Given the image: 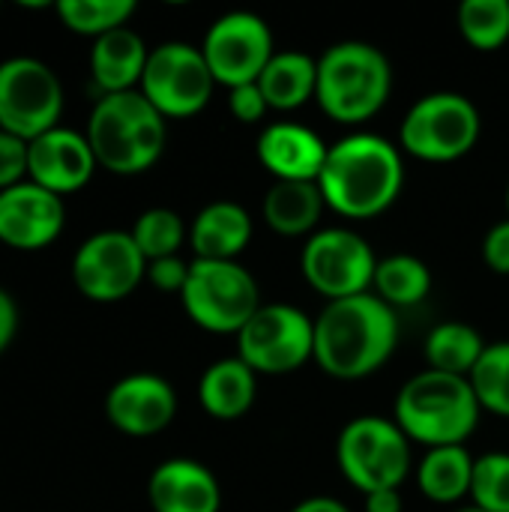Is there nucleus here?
<instances>
[{
  "instance_id": "1",
  "label": "nucleus",
  "mask_w": 509,
  "mask_h": 512,
  "mask_svg": "<svg viewBox=\"0 0 509 512\" xmlns=\"http://www.w3.org/2000/svg\"><path fill=\"white\" fill-rule=\"evenodd\" d=\"M399 345V318L378 294H357L327 303L315 318V363L339 378L375 375Z\"/></svg>"
},
{
  "instance_id": "2",
  "label": "nucleus",
  "mask_w": 509,
  "mask_h": 512,
  "mask_svg": "<svg viewBox=\"0 0 509 512\" xmlns=\"http://www.w3.org/2000/svg\"><path fill=\"white\" fill-rule=\"evenodd\" d=\"M318 186L330 210L345 219H375L405 186L402 150L375 132H351L330 144Z\"/></svg>"
},
{
  "instance_id": "3",
  "label": "nucleus",
  "mask_w": 509,
  "mask_h": 512,
  "mask_svg": "<svg viewBox=\"0 0 509 512\" xmlns=\"http://www.w3.org/2000/svg\"><path fill=\"white\" fill-rule=\"evenodd\" d=\"M84 135L99 168L120 177H135L162 159L168 144V120L141 90L108 93L96 99Z\"/></svg>"
},
{
  "instance_id": "4",
  "label": "nucleus",
  "mask_w": 509,
  "mask_h": 512,
  "mask_svg": "<svg viewBox=\"0 0 509 512\" xmlns=\"http://www.w3.org/2000/svg\"><path fill=\"white\" fill-rule=\"evenodd\" d=\"M480 399L468 378L423 369L408 378L396 396L393 420L411 444L462 447L480 423Z\"/></svg>"
},
{
  "instance_id": "5",
  "label": "nucleus",
  "mask_w": 509,
  "mask_h": 512,
  "mask_svg": "<svg viewBox=\"0 0 509 512\" xmlns=\"http://www.w3.org/2000/svg\"><path fill=\"white\" fill-rule=\"evenodd\" d=\"M393 93V66L387 54L363 39H345L330 45L318 57L321 111L345 126L372 120Z\"/></svg>"
},
{
  "instance_id": "6",
  "label": "nucleus",
  "mask_w": 509,
  "mask_h": 512,
  "mask_svg": "<svg viewBox=\"0 0 509 512\" xmlns=\"http://www.w3.org/2000/svg\"><path fill=\"white\" fill-rule=\"evenodd\" d=\"M483 132L480 108L456 90L420 96L399 126V147L423 162H456L468 156Z\"/></svg>"
},
{
  "instance_id": "7",
  "label": "nucleus",
  "mask_w": 509,
  "mask_h": 512,
  "mask_svg": "<svg viewBox=\"0 0 509 512\" xmlns=\"http://www.w3.org/2000/svg\"><path fill=\"white\" fill-rule=\"evenodd\" d=\"M336 462L345 480L363 495L378 489H402L411 474V441L396 420L378 414L354 417L339 432Z\"/></svg>"
},
{
  "instance_id": "8",
  "label": "nucleus",
  "mask_w": 509,
  "mask_h": 512,
  "mask_svg": "<svg viewBox=\"0 0 509 512\" xmlns=\"http://www.w3.org/2000/svg\"><path fill=\"white\" fill-rule=\"evenodd\" d=\"M180 303L201 330L234 333V336L264 306L255 276L240 261H204V258L192 261Z\"/></svg>"
},
{
  "instance_id": "9",
  "label": "nucleus",
  "mask_w": 509,
  "mask_h": 512,
  "mask_svg": "<svg viewBox=\"0 0 509 512\" xmlns=\"http://www.w3.org/2000/svg\"><path fill=\"white\" fill-rule=\"evenodd\" d=\"M237 357L258 375H288L315 360V318L291 303H264L237 333Z\"/></svg>"
},
{
  "instance_id": "10",
  "label": "nucleus",
  "mask_w": 509,
  "mask_h": 512,
  "mask_svg": "<svg viewBox=\"0 0 509 512\" xmlns=\"http://www.w3.org/2000/svg\"><path fill=\"white\" fill-rule=\"evenodd\" d=\"M138 90L165 120H180L207 108L216 78L201 54V45L171 39L150 48Z\"/></svg>"
},
{
  "instance_id": "11",
  "label": "nucleus",
  "mask_w": 509,
  "mask_h": 512,
  "mask_svg": "<svg viewBox=\"0 0 509 512\" xmlns=\"http://www.w3.org/2000/svg\"><path fill=\"white\" fill-rule=\"evenodd\" d=\"M63 84L39 57H6L0 63V129L33 141L60 126Z\"/></svg>"
},
{
  "instance_id": "12",
  "label": "nucleus",
  "mask_w": 509,
  "mask_h": 512,
  "mask_svg": "<svg viewBox=\"0 0 509 512\" xmlns=\"http://www.w3.org/2000/svg\"><path fill=\"white\" fill-rule=\"evenodd\" d=\"M300 270L303 279L333 300L369 294L378 270V258L372 246L351 228H321L312 237H306L300 252Z\"/></svg>"
},
{
  "instance_id": "13",
  "label": "nucleus",
  "mask_w": 509,
  "mask_h": 512,
  "mask_svg": "<svg viewBox=\"0 0 509 512\" xmlns=\"http://www.w3.org/2000/svg\"><path fill=\"white\" fill-rule=\"evenodd\" d=\"M147 279V258L129 231H96L72 255V282L93 303L126 300Z\"/></svg>"
},
{
  "instance_id": "14",
  "label": "nucleus",
  "mask_w": 509,
  "mask_h": 512,
  "mask_svg": "<svg viewBox=\"0 0 509 512\" xmlns=\"http://www.w3.org/2000/svg\"><path fill=\"white\" fill-rule=\"evenodd\" d=\"M201 54L216 78V84L240 87L261 78L264 66L273 60V30L270 24L246 9L219 15L201 42Z\"/></svg>"
},
{
  "instance_id": "15",
  "label": "nucleus",
  "mask_w": 509,
  "mask_h": 512,
  "mask_svg": "<svg viewBox=\"0 0 509 512\" xmlns=\"http://www.w3.org/2000/svg\"><path fill=\"white\" fill-rule=\"evenodd\" d=\"M66 228V204L60 195L24 180L0 192V243L15 252H39Z\"/></svg>"
},
{
  "instance_id": "16",
  "label": "nucleus",
  "mask_w": 509,
  "mask_h": 512,
  "mask_svg": "<svg viewBox=\"0 0 509 512\" xmlns=\"http://www.w3.org/2000/svg\"><path fill=\"white\" fill-rule=\"evenodd\" d=\"M105 417L126 438H153L177 417V393L162 375L135 372L111 384Z\"/></svg>"
},
{
  "instance_id": "17",
  "label": "nucleus",
  "mask_w": 509,
  "mask_h": 512,
  "mask_svg": "<svg viewBox=\"0 0 509 512\" xmlns=\"http://www.w3.org/2000/svg\"><path fill=\"white\" fill-rule=\"evenodd\" d=\"M96 168L99 162L93 147L78 129L54 126L45 135L27 141V180L60 198L84 189Z\"/></svg>"
},
{
  "instance_id": "18",
  "label": "nucleus",
  "mask_w": 509,
  "mask_h": 512,
  "mask_svg": "<svg viewBox=\"0 0 509 512\" xmlns=\"http://www.w3.org/2000/svg\"><path fill=\"white\" fill-rule=\"evenodd\" d=\"M147 501L153 512H219L222 486L207 465L174 456L153 468L147 480Z\"/></svg>"
},
{
  "instance_id": "19",
  "label": "nucleus",
  "mask_w": 509,
  "mask_h": 512,
  "mask_svg": "<svg viewBox=\"0 0 509 512\" xmlns=\"http://www.w3.org/2000/svg\"><path fill=\"white\" fill-rule=\"evenodd\" d=\"M258 162L276 180H318L330 144L324 138L294 120L267 123L258 135Z\"/></svg>"
},
{
  "instance_id": "20",
  "label": "nucleus",
  "mask_w": 509,
  "mask_h": 512,
  "mask_svg": "<svg viewBox=\"0 0 509 512\" xmlns=\"http://www.w3.org/2000/svg\"><path fill=\"white\" fill-rule=\"evenodd\" d=\"M252 216L237 201H213L198 210L189 225V243L195 258L204 261H237L252 240Z\"/></svg>"
},
{
  "instance_id": "21",
  "label": "nucleus",
  "mask_w": 509,
  "mask_h": 512,
  "mask_svg": "<svg viewBox=\"0 0 509 512\" xmlns=\"http://www.w3.org/2000/svg\"><path fill=\"white\" fill-rule=\"evenodd\" d=\"M147 57H150V48L144 45L141 33H135L132 27L111 30L93 39V48H90L93 84L102 90V96L138 90Z\"/></svg>"
},
{
  "instance_id": "22",
  "label": "nucleus",
  "mask_w": 509,
  "mask_h": 512,
  "mask_svg": "<svg viewBox=\"0 0 509 512\" xmlns=\"http://www.w3.org/2000/svg\"><path fill=\"white\" fill-rule=\"evenodd\" d=\"M327 210L318 180H273L261 213L282 237H312Z\"/></svg>"
},
{
  "instance_id": "23",
  "label": "nucleus",
  "mask_w": 509,
  "mask_h": 512,
  "mask_svg": "<svg viewBox=\"0 0 509 512\" xmlns=\"http://www.w3.org/2000/svg\"><path fill=\"white\" fill-rule=\"evenodd\" d=\"M258 396V372L240 357L216 360L198 381V402L213 420H240Z\"/></svg>"
},
{
  "instance_id": "24",
  "label": "nucleus",
  "mask_w": 509,
  "mask_h": 512,
  "mask_svg": "<svg viewBox=\"0 0 509 512\" xmlns=\"http://www.w3.org/2000/svg\"><path fill=\"white\" fill-rule=\"evenodd\" d=\"M258 87L273 111H297L318 90V57L309 51H276L273 60L264 66Z\"/></svg>"
},
{
  "instance_id": "25",
  "label": "nucleus",
  "mask_w": 509,
  "mask_h": 512,
  "mask_svg": "<svg viewBox=\"0 0 509 512\" xmlns=\"http://www.w3.org/2000/svg\"><path fill=\"white\" fill-rule=\"evenodd\" d=\"M474 456L468 447H435L417 465V486L435 504H459L471 495Z\"/></svg>"
},
{
  "instance_id": "26",
  "label": "nucleus",
  "mask_w": 509,
  "mask_h": 512,
  "mask_svg": "<svg viewBox=\"0 0 509 512\" xmlns=\"http://www.w3.org/2000/svg\"><path fill=\"white\" fill-rule=\"evenodd\" d=\"M483 351H486L483 333L465 321H444V324L432 327L426 336V345H423V357L429 363L426 369L462 375V378H468L474 372Z\"/></svg>"
},
{
  "instance_id": "27",
  "label": "nucleus",
  "mask_w": 509,
  "mask_h": 512,
  "mask_svg": "<svg viewBox=\"0 0 509 512\" xmlns=\"http://www.w3.org/2000/svg\"><path fill=\"white\" fill-rule=\"evenodd\" d=\"M429 291H432V270L423 258L408 252L378 258L372 294H378L387 306L393 309L417 306L429 297Z\"/></svg>"
},
{
  "instance_id": "28",
  "label": "nucleus",
  "mask_w": 509,
  "mask_h": 512,
  "mask_svg": "<svg viewBox=\"0 0 509 512\" xmlns=\"http://www.w3.org/2000/svg\"><path fill=\"white\" fill-rule=\"evenodd\" d=\"M135 9H138L135 0H57L54 3V12L66 30L93 39L129 27Z\"/></svg>"
},
{
  "instance_id": "29",
  "label": "nucleus",
  "mask_w": 509,
  "mask_h": 512,
  "mask_svg": "<svg viewBox=\"0 0 509 512\" xmlns=\"http://www.w3.org/2000/svg\"><path fill=\"white\" fill-rule=\"evenodd\" d=\"M456 21L465 42L477 51H498L509 42V0H465Z\"/></svg>"
},
{
  "instance_id": "30",
  "label": "nucleus",
  "mask_w": 509,
  "mask_h": 512,
  "mask_svg": "<svg viewBox=\"0 0 509 512\" xmlns=\"http://www.w3.org/2000/svg\"><path fill=\"white\" fill-rule=\"evenodd\" d=\"M132 240L135 246L141 249V255L150 261H159V258H171L180 252L183 240H189V228L183 225L180 213L171 210V207H150L144 210L135 225H132Z\"/></svg>"
},
{
  "instance_id": "31",
  "label": "nucleus",
  "mask_w": 509,
  "mask_h": 512,
  "mask_svg": "<svg viewBox=\"0 0 509 512\" xmlns=\"http://www.w3.org/2000/svg\"><path fill=\"white\" fill-rule=\"evenodd\" d=\"M468 381H471L483 411L509 420V342L486 345V351H483L480 363L474 366V372L468 375Z\"/></svg>"
},
{
  "instance_id": "32",
  "label": "nucleus",
  "mask_w": 509,
  "mask_h": 512,
  "mask_svg": "<svg viewBox=\"0 0 509 512\" xmlns=\"http://www.w3.org/2000/svg\"><path fill=\"white\" fill-rule=\"evenodd\" d=\"M471 504L483 512H509V453H486L474 462Z\"/></svg>"
},
{
  "instance_id": "33",
  "label": "nucleus",
  "mask_w": 509,
  "mask_h": 512,
  "mask_svg": "<svg viewBox=\"0 0 509 512\" xmlns=\"http://www.w3.org/2000/svg\"><path fill=\"white\" fill-rule=\"evenodd\" d=\"M27 180V141L0 129V192Z\"/></svg>"
},
{
  "instance_id": "34",
  "label": "nucleus",
  "mask_w": 509,
  "mask_h": 512,
  "mask_svg": "<svg viewBox=\"0 0 509 512\" xmlns=\"http://www.w3.org/2000/svg\"><path fill=\"white\" fill-rule=\"evenodd\" d=\"M189 267H192V261H183L180 255L150 261L147 264V282L162 294H183L186 279H189Z\"/></svg>"
},
{
  "instance_id": "35",
  "label": "nucleus",
  "mask_w": 509,
  "mask_h": 512,
  "mask_svg": "<svg viewBox=\"0 0 509 512\" xmlns=\"http://www.w3.org/2000/svg\"><path fill=\"white\" fill-rule=\"evenodd\" d=\"M228 111L240 123H261L264 114L270 111V105H267L258 81H252V84H240V87L228 90Z\"/></svg>"
},
{
  "instance_id": "36",
  "label": "nucleus",
  "mask_w": 509,
  "mask_h": 512,
  "mask_svg": "<svg viewBox=\"0 0 509 512\" xmlns=\"http://www.w3.org/2000/svg\"><path fill=\"white\" fill-rule=\"evenodd\" d=\"M483 258L495 273L509 276V216L489 228L483 240Z\"/></svg>"
},
{
  "instance_id": "37",
  "label": "nucleus",
  "mask_w": 509,
  "mask_h": 512,
  "mask_svg": "<svg viewBox=\"0 0 509 512\" xmlns=\"http://www.w3.org/2000/svg\"><path fill=\"white\" fill-rule=\"evenodd\" d=\"M18 333V306L6 288H0V354L12 345Z\"/></svg>"
},
{
  "instance_id": "38",
  "label": "nucleus",
  "mask_w": 509,
  "mask_h": 512,
  "mask_svg": "<svg viewBox=\"0 0 509 512\" xmlns=\"http://www.w3.org/2000/svg\"><path fill=\"white\" fill-rule=\"evenodd\" d=\"M405 501L399 489H378L366 495V512H402Z\"/></svg>"
},
{
  "instance_id": "39",
  "label": "nucleus",
  "mask_w": 509,
  "mask_h": 512,
  "mask_svg": "<svg viewBox=\"0 0 509 512\" xmlns=\"http://www.w3.org/2000/svg\"><path fill=\"white\" fill-rule=\"evenodd\" d=\"M291 512H351L342 501L330 498V495H315V498H306L300 501Z\"/></svg>"
},
{
  "instance_id": "40",
  "label": "nucleus",
  "mask_w": 509,
  "mask_h": 512,
  "mask_svg": "<svg viewBox=\"0 0 509 512\" xmlns=\"http://www.w3.org/2000/svg\"><path fill=\"white\" fill-rule=\"evenodd\" d=\"M453 512H483V510H477L474 504H465V507H459V510H453Z\"/></svg>"
},
{
  "instance_id": "41",
  "label": "nucleus",
  "mask_w": 509,
  "mask_h": 512,
  "mask_svg": "<svg viewBox=\"0 0 509 512\" xmlns=\"http://www.w3.org/2000/svg\"><path fill=\"white\" fill-rule=\"evenodd\" d=\"M507 216H509V183H507Z\"/></svg>"
}]
</instances>
